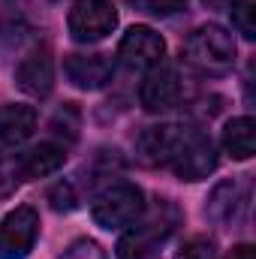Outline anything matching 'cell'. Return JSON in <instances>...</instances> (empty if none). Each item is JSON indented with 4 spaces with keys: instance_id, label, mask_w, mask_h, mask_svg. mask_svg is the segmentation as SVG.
I'll list each match as a JSON object with an SVG mask.
<instances>
[{
    "instance_id": "cell-15",
    "label": "cell",
    "mask_w": 256,
    "mask_h": 259,
    "mask_svg": "<svg viewBox=\"0 0 256 259\" xmlns=\"http://www.w3.org/2000/svg\"><path fill=\"white\" fill-rule=\"evenodd\" d=\"M172 133H175V124L148 127L142 136H139V142H136L139 160H142V163H148V166H166L169 145H172Z\"/></svg>"
},
{
    "instance_id": "cell-17",
    "label": "cell",
    "mask_w": 256,
    "mask_h": 259,
    "mask_svg": "<svg viewBox=\"0 0 256 259\" xmlns=\"http://www.w3.org/2000/svg\"><path fill=\"white\" fill-rule=\"evenodd\" d=\"M175 259H220L217 256V241L208 238V235H193L181 244Z\"/></svg>"
},
{
    "instance_id": "cell-13",
    "label": "cell",
    "mask_w": 256,
    "mask_h": 259,
    "mask_svg": "<svg viewBox=\"0 0 256 259\" xmlns=\"http://www.w3.org/2000/svg\"><path fill=\"white\" fill-rule=\"evenodd\" d=\"M33 130H36V112L30 106H21V103L0 106V148L27 142Z\"/></svg>"
},
{
    "instance_id": "cell-2",
    "label": "cell",
    "mask_w": 256,
    "mask_h": 259,
    "mask_svg": "<svg viewBox=\"0 0 256 259\" xmlns=\"http://www.w3.org/2000/svg\"><path fill=\"white\" fill-rule=\"evenodd\" d=\"M166 166L178 178H184V181H202V178H208L217 169V148H214L211 136L196 127H178L175 124Z\"/></svg>"
},
{
    "instance_id": "cell-10",
    "label": "cell",
    "mask_w": 256,
    "mask_h": 259,
    "mask_svg": "<svg viewBox=\"0 0 256 259\" xmlns=\"http://www.w3.org/2000/svg\"><path fill=\"white\" fill-rule=\"evenodd\" d=\"M15 84L30 97H46L52 91V84H55V61H52V52L46 46H36L33 52H27L18 61Z\"/></svg>"
},
{
    "instance_id": "cell-18",
    "label": "cell",
    "mask_w": 256,
    "mask_h": 259,
    "mask_svg": "<svg viewBox=\"0 0 256 259\" xmlns=\"http://www.w3.org/2000/svg\"><path fill=\"white\" fill-rule=\"evenodd\" d=\"M58 259H109V256H106V250H103L97 241H91V238H78V241H72Z\"/></svg>"
},
{
    "instance_id": "cell-21",
    "label": "cell",
    "mask_w": 256,
    "mask_h": 259,
    "mask_svg": "<svg viewBox=\"0 0 256 259\" xmlns=\"http://www.w3.org/2000/svg\"><path fill=\"white\" fill-rule=\"evenodd\" d=\"M226 259H256V250L250 247V244H238V247H235Z\"/></svg>"
},
{
    "instance_id": "cell-6",
    "label": "cell",
    "mask_w": 256,
    "mask_h": 259,
    "mask_svg": "<svg viewBox=\"0 0 256 259\" xmlns=\"http://www.w3.org/2000/svg\"><path fill=\"white\" fill-rule=\"evenodd\" d=\"M39 238V214L30 205L9 211L0 223V259H27Z\"/></svg>"
},
{
    "instance_id": "cell-9",
    "label": "cell",
    "mask_w": 256,
    "mask_h": 259,
    "mask_svg": "<svg viewBox=\"0 0 256 259\" xmlns=\"http://www.w3.org/2000/svg\"><path fill=\"white\" fill-rule=\"evenodd\" d=\"M64 72L75 88L97 91V88H103L112 78L115 61L109 55H103V52H75V55H69L64 61Z\"/></svg>"
},
{
    "instance_id": "cell-12",
    "label": "cell",
    "mask_w": 256,
    "mask_h": 259,
    "mask_svg": "<svg viewBox=\"0 0 256 259\" xmlns=\"http://www.w3.org/2000/svg\"><path fill=\"white\" fill-rule=\"evenodd\" d=\"M66 163V151L64 145H55V142H42L36 148H30L27 154H21L15 160V175L18 181H33V178H46L52 172H58Z\"/></svg>"
},
{
    "instance_id": "cell-22",
    "label": "cell",
    "mask_w": 256,
    "mask_h": 259,
    "mask_svg": "<svg viewBox=\"0 0 256 259\" xmlns=\"http://www.w3.org/2000/svg\"><path fill=\"white\" fill-rule=\"evenodd\" d=\"M205 6H226V3H232V0H202Z\"/></svg>"
},
{
    "instance_id": "cell-16",
    "label": "cell",
    "mask_w": 256,
    "mask_h": 259,
    "mask_svg": "<svg viewBox=\"0 0 256 259\" xmlns=\"http://www.w3.org/2000/svg\"><path fill=\"white\" fill-rule=\"evenodd\" d=\"M229 12H232V27L244 36V39H253L256 36V0H232L229 3Z\"/></svg>"
},
{
    "instance_id": "cell-5",
    "label": "cell",
    "mask_w": 256,
    "mask_h": 259,
    "mask_svg": "<svg viewBox=\"0 0 256 259\" xmlns=\"http://www.w3.org/2000/svg\"><path fill=\"white\" fill-rule=\"evenodd\" d=\"M69 36L75 42H100L118 27V9L109 0H75L66 15Z\"/></svg>"
},
{
    "instance_id": "cell-4",
    "label": "cell",
    "mask_w": 256,
    "mask_h": 259,
    "mask_svg": "<svg viewBox=\"0 0 256 259\" xmlns=\"http://www.w3.org/2000/svg\"><path fill=\"white\" fill-rule=\"evenodd\" d=\"M142 214H145V193L130 181L106 187L91 205V217L103 229H127Z\"/></svg>"
},
{
    "instance_id": "cell-1",
    "label": "cell",
    "mask_w": 256,
    "mask_h": 259,
    "mask_svg": "<svg viewBox=\"0 0 256 259\" xmlns=\"http://www.w3.org/2000/svg\"><path fill=\"white\" fill-rule=\"evenodd\" d=\"M178 223H181L178 208L169 199H160L151 211L145 208V214L133 223V229L121 238L118 259H157L160 247L166 244V238L175 232Z\"/></svg>"
},
{
    "instance_id": "cell-23",
    "label": "cell",
    "mask_w": 256,
    "mask_h": 259,
    "mask_svg": "<svg viewBox=\"0 0 256 259\" xmlns=\"http://www.w3.org/2000/svg\"><path fill=\"white\" fill-rule=\"evenodd\" d=\"M0 160H3V151H0Z\"/></svg>"
},
{
    "instance_id": "cell-3",
    "label": "cell",
    "mask_w": 256,
    "mask_h": 259,
    "mask_svg": "<svg viewBox=\"0 0 256 259\" xmlns=\"http://www.w3.org/2000/svg\"><path fill=\"white\" fill-rule=\"evenodd\" d=\"M184 61L202 72H226L235 64V39L220 24H202L184 42Z\"/></svg>"
},
{
    "instance_id": "cell-14",
    "label": "cell",
    "mask_w": 256,
    "mask_h": 259,
    "mask_svg": "<svg viewBox=\"0 0 256 259\" xmlns=\"http://www.w3.org/2000/svg\"><path fill=\"white\" fill-rule=\"evenodd\" d=\"M223 148L232 160H250L256 151V124L253 118H232L223 130Z\"/></svg>"
},
{
    "instance_id": "cell-19",
    "label": "cell",
    "mask_w": 256,
    "mask_h": 259,
    "mask_svg": "<svg viewBox=\"0 0 256 259\" xmlns=\"http://www.w3.org/2000/svg\"><path fill=\"white\" fill-rule=\"evenodd\" d=\"M139 3L151 15H172V12L187 9V0H139Z\"/></svg>"
},
{
    "instance_id": "cell-8",
    "label": "cell",
    "mask_w": 256,
    "mask_h": 259,
    "mask_svg": "<svg viewBox=\"0 0 256 259\" xmlns=\"http://www.w3.org/2000/svg\"><path fill=\"white\" fill-rule=\"evenodd\" d=\"M139 100L148 112H166L181 100V75L175 66L157 64L142 81L139 88Z\"/></svg>"
},
{
    "instance_id": "cell-20",
    "label": "cell",
    "mask_w": 256,
    "mask_h": 259,
    "mask_svg": "<svg viewBox=\"0 0 256 259\" xmlns=\"http://www.w3.org/2000/svg\"><path fill=\"white\" fill-rule=\"evenodd\" d=\"M49 199H52V205H55V211H72L75 208V196H72V187L69 184H58L52 193H49Z\"/></svg>"
},
{
    "instance_id": "cell-7",
    "label": "cell",
    "mask_w": 256,
    "mask_h": 259,
    "mask_svg": "<svg viewBox=\"0 0 256 259\" xmlns=\"http://www.w3.org/2000/svg\"><path fill=\"white\" fill-rule=\"evenodd\" d=\"M166 55V42L154 27L136 24L130 27L118 46V58L130 66V69H154Z\"/></svg>"
},
{
    "instance_id": "cell-11",
    "label": "cell",
    "mask_w": 256,
    "mask_h": 259,
    "mask_svg": "<svg viewBox=\"0 0 256 259\" xmlns=\"http://www.w3.org/2000/svg\"><path fill=\"white\" fill-rule=\"evenodd\" d=\"M244 208H247V190H244V184H238V181H220L211 190V196H208L205 214L217 226H235L241 220Z\"/></svg>"
}]
</instances>
